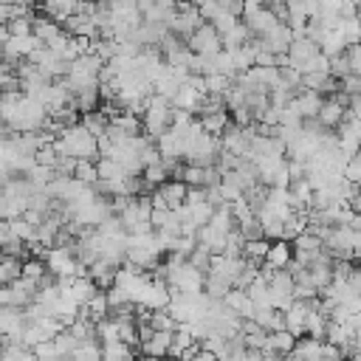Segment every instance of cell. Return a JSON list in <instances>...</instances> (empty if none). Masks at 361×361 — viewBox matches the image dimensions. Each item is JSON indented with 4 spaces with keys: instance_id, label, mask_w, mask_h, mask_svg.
Listing matches in <instances>:
<instances>
[{
    "instance_id": "4fadbf2b",
    "label": "cell",
    "mask_w": 361,
    "mask_h": 361,
    "mask_svg": "<svg viewBox=\"0 0 361 361\" xmlns=\"http://www.w3.org/2000/svg\"><path fill=\"white\" fill-rule=\"evenodd\" d=\"M322 102H324V96L316 93V90H307V87H296V93H293V107L299 110L302 121H305V118H316Z\"/></svg>"
},
{
    "instance_id": "30bf717a",
    "label": "cell",
    "mask_w": 361,
    "mask_h": 361,
    "mask_svg": "<svg viewBox=\"0 0 361 361\" xmlns=\"http://www.w3.org/2000/svg\"><path fill=\"white\" fill-rule=\"evenodd\" d=\"M322 251H324V243H322V237H319L316 231L305 228L302 234H296V237H293V259H299V262L310 265Z\"/></svg>"
},
{
    "instance_id": "f1b7e54d",
    "label": "cell",
    "mask_w": 361,
    "mask_h": 361,
    "mask_svg": "<svg viewBox=\"0 0 361 361\" xmlns=\"http://www.w3.org/2000/svg\"><path fill=\"white\" fill-rule=\"evenodd\" d=\"M20 268H23V259H20V257L0 254V288L11 285V282L20 276Z\"/></svg>"
},
{
    "instance_id": "8992f818",
    "label": "cell",
    "mask_w": 361,
    "mask_h": 361,
    "mask_svg": "<svg viewBox=\"0 0 361 361\" xmlns=\"http://www.w3.org/2000/svg\"><path fill=\"white\" fill-rule=\"evenodd\" d=\"M186 48L192 51V54H203V56H212V54H217V51H223V39H220V34L214 31V25L212 23H200L189 37H186Z\"/></svg>"
},
{
    "instance_id": "603a6c76",
    "label": "cell",
    "mask_w": 361,
    "mask_h": 361,
    "mask_svg": "<svg viewBox=\"0 0 361 361\" xmlns=\"http://www.w3.org/2000/svg\"><path fill=\"white\" fill-rule=\"evenodd\" d=\"M82 316H87L90 322H102L110 316V302H107V293L104 290H96L90 296V302L82 307Z\"/></svg>"
},
{
    "instance_id": "7bdbcfd3",
    "label": "cell",
    "mask_w": 361,
    "mask_h": 361,
    "mask_svg": "<svg viewBox=\"0 0 361 361\" xmlns=\"http://www.w3.org/2000/svg\"><path fill=\"white\" fill-rule=\"evenodd\" d=\"M259 361H285V355L282 353H262Z\"/></svg>"
},
{
    "instance_id": "f546056e",
    "label": "cell",
    "mask_w": 361,
    "mask_h": 361,
    "mask_svg": "<svg viewBox=\"0 0 361 361\" xmlns=\"http://www.w3.org/2000/svg\"><path fill=\"white\" fill-rule=\"evenodd\" d=\"M268 245H271V240H268V237L245 240V243H243V254H240V257L254 259V262H262V259H265V254H268Z\"/></svg>"
},
{
    "instance_id": "ba28073f",
    "label": "cell",
    "mask_w": 361,
    "mask_h": 361,
    "mask_svg": "<svg viewBox=\"0 0 361 361\" xmlns=\"http://www.w3.org/2000/svg\"><path fill=\"white\" fill-rule=\"evenodd\" d=\"M28 62H31V65H37L48 79H65L68 65H71L62 54H56V51H51V48H45V45H39V48L28 56Z\"/></svg>"
},
{
    "instance_id": "ffe728a7",
    "label": "cell",
    "mask_w": 361,
    "mask_h": 361,
    "mask_svg": "<svg viewBox=\"0 0 361 361\" xmlns=\"http://www.w3.org/2000/svg\"><path fill=\"white\" fill-rule=\"evenodd\" d=\"M316 51H319V45H316L313 39H307L305 34H296V37H293V42L288 45V65L299 68V65H302L305 59H310Z\"/></svg>"
},
{
    "instance_id": "ee69618b",
    "label": "cell",
    "mask_w": 361,
    "mask_h": 361,
    "mask_svg": "<svg viewBox=\"0 0 361 361\" xmlns=\"http://www.w3.org/2000/svg\"><path fill=\"white\" fill-rule=\"evenodd\" d=\"M6 39H8V28H6V23H0V48H3Z\"/></svg>"
},
{
    "instance_id": "d6a6232c",
    "label": "cell",
    "mask_w": 361,
    "mask_h": 361,
    "mask_svg": "<svg viewBox=\"0 0 361 361\" xmlns=\"http://www.w3.org/2000/svg\"><path fill=\"white\" fill-rule=\"evenodd\" d=\"M299 73H330V59L322 51H316L310 59H305L299 65Z\"/></svg>"
},
{
    "instance_id": "2e32d148",
    "label": "cell",
    "mask_w": 361,
    "mask_h": 361,
    "mask_svg": "<svg viewBox=\"0 0 361 361\" xmlns=\"http://www.w3.org/2000/svg\"><path fill=\"white\" fill-rule=\"evenodd\" d=\"M290 259H293V245L288 243V240H274L271 245H268V254H265V265L268 268H274V271H285L288 265H290Z\"/></svg>"
},
{
    "instance_id": "5bb4252c",
    "label": "cell",
    "mask_w": 361,
    "mask_h": 361,
    "mask_svg": "<svg viewBox=\"0 0 361 361\" xmlns=\"http://www.w3.org/2000/svg\"><path fill=\"white\" fill-rule=\"evenodd\" d=\"M203 96L206 93H200L189 79L186 82H180V87H178V93L172 96V107L175 110H189V113H197V107H200V102H203Z\"/></svg>"
},
{
    "instance_id": "7c38bea8",
    "label": "cell",
    "mask_w": 361,
    "mask_h": 361,
    "mask_svg": "<svg viewBox=\"0 0 361 361\" xmlns=\"http://www.w3.org/2000/svg\"><path fill=\"white\" fill-rule=\"evenodd\" d=\"M243 23L248 25V31H251V37H262V34H268L276 23H282L268 6H259L257 11H251L248 17H243Z\"/></svg>"
},
{
    "instance_id": "83f0119b",
    "label": "cell",
    "mask_w": 361,
    "mask_h": 361,
    "mask_svg": "<svg viewBox=\"0 0 361 361\" xmlns=\"http://www.w3.org/2000/svg\"><path fill=\"white\" fill-rule=\"evenodd\" d=\"M96 169H99V180H124L127 178V169L113 161V158H96Z\"/></svg>"
},
{
    "instance_id": "3957f363",
    "label": "cell",
    "mask_w": 361,
    "mask_h": 361,
    "mask_svg": "<svg viewBox=\"0 0 361 361\" xmlns=\"http://www.w3.org/2000/svg\"><path fill=\"white\" fill-rule=\"evenodd\" d=\"M164 257L158 240H155V231H141V234H127V262L141 268V271H149L158 265V259Z\"/></svg>"
},
{
    "instance_id": "4dcf8cb0",
    "label": "cell",
    "mask_w": 361,
    "mask_h": 361,
    "mask_svg": "<svg viewBox=\"0 0 361 361\" xmlns=\"http://www.w3.org/2000/svg\"><path fill=\"white\" fill-rule=\"evenodd\" d=\"M220 39H223V48H237V45H245V42L251 39V31H248V25L240 20V23H237L234 28H228Z\"/></svg>"
},
{
    "instance_id": "9a60e30c",
    "label": "cell",
    "mask_w": 361,
    "mask_h": 361,
    "mask_svg": "<svg viewBox=\"0 0 361 361\" xmlns=\"http://www.w3.org/2000/svg\"><path fill=\"white\" fill-rule=\"evenodd\" d=\"M186 183L183 180H178V178H166L164 183H158V189H155V195L164 200V206L166 209H178L183 200H186Z\"/></svg>"
},
{
    "instance_id": "484cf974",
    "label": "cell",
    "mask_w": 361,
    "mask_h": 361,
    "mask_svg": "<svg viewBox=\"0 0 361 361\" xmlns=\"http://www.w3.org/2000/svg\"><path fill=\"white\" fill-rule=\"evenodd\" d=\"M293 341H296V336L288 333L285 327L282 330H274V333H268V341H265V350L262 353H282V355H288L293 350Z\"/></svg>"
},
{
    "instance_id": "836d02e7",
    "label": "cell",
    "mask_w": 361,
    "mask_h": 361,
    "mask_svg": "<svg viewBox=\"0 0 361 361\" xmlns=\"http://www.w3.org/2000/svg\"><path fill=\"white\" fill-rule=\"evenodd\" d=\"M209 23H212V25H214V31H217V34L223 37V34H226L228 28H234V25L240 23V17H237V14H231L228 8H220V11H217V14H214V17L209 20Z\"/></svg>"
},
{
    "instance_id": "b9f144b4",
    "label": "cell",
    "mask_w": 361,
    "mask_h": 361,
    "mask_svg": "<svg viewBox=\"0 0 361 361\" xmlns=\"http://www.w3.org/2000/svg\"><path fill=\"white\" fill-rule=\"evenodd\" d=\"M347 206H350V209H353L355 214H361V192H355V195H353V197L347 200Z\"/></svg>"
},
{
    "instance_id": "d4e9b609",
    "label": "cell",
    "mask_w": 361,
    "mask_h": 361,
    "mask_svg": "<svg viewBox=\"0 0 361 361\" xmlns=\"http://www.w3.org/2000/svg\"><path fill=\"white\" fill-rule=\"evenodd\" d=\"M135 347L113 338V341H102V361H133Z\"/></svg>"
},
{
    "instance_id": "ab89813d",
    "label": "cell",
    "mask_w": 361,
    "mask_h": 361,
    "mask_svg": "<svg viewBox=\"0 0 361 361\" xmlns=\"http://www.w3.org/2000/svg\"><path fill=\"white\" fill-rule=\"evenodd\" d=\"M347 73H350L347 56H344V54L333 56V59H330V76H333V79H341V76H347Z\"/></svg>"
},
{
    "instance_id": "e575fe53",
    "label": "cell",
    "mask_w": 361,
    "mask_h": 361,
    "mask_svg": "<svg viewBox=\"0 0 361 361\" xmlns=\"http://www.w3.org/2000/svg\"><path fill=\"white\" fill-rule=\"evenodd\" d=\"M206 79V93H212V96H226V90L231 87V82L234 79H228V76H223V73H209V76H203Z\"/></svg>"
},
{
    "instance_id": "44dd1931",
    "label": "cell",
    "mask_w": 361,
    "mask_h": 361,
    "mask_svg": "<svg viewBox=\"0 0 361 361\" xmlns=\"http://www.w3.org/2000/svg\"><path fill=\"white\" fill-rule=\"evenodd\" d=\"M344 116H347V107L344 104H338L333 96H327L324 102H322V107H319V124H324L327 130H336L341 121H344Z\"/></svg>"
},
{
    "instance_id": "cb8c5ba5",
    "label": "cell",
    "mask_w": 361,
    "mask_h": 361,
    "mask_svg": "<svg viewBox=\"0 0 361 361\" xmlns=\"http://www.w3.org/2000/svg\"><path fill=\"white\" fill-rule=\"evenodd\" d=\"M251 319H254L265 333H274V330H282V327H285L282 310H274V307H254Z\"/></svg>"
},
{
    "instance_id": "6da1fadb",
    "label": "cell",
    "mask_w": 361,
    "mask_h": 361,
    "mask_svg": "<svg viewBox=\"0 0 361 361\" xmlns=\"http://www.w3.org/2000/svg\"><path fill=\"white\" fill-rule=\"evenodd\" d=\"M0 118L8 127V133H37L45 127L48 110L23 90H8L0 93Z\"/></svg>"
},
{
    "instance_id": "5b68a950",
    "label": "cell",
    "mask_w": 361,
    "mask_h": 361,
    "mask_svg": "<svg viewBox=\"0 0 361 361\" xmlns=\"http://www.w3.org/2000/svg\"><path fill=\"white\" fill-rule=\"evenodd\" d=\"M203 23V17H200V11H197V6L192 3V0H178V8H175V14H172V20H169V34H175V37H180L183 42H186V37L197 28Z\"/></svg>"
},
{
    "instance_id": "7a4b0ae2",
    "label": "cell",
    "mask_w": 361,
    "mask_h": 361,
    "mask_svg": "<svg viewBox=\"0 0 361 361\" xmlns=\"http://www.w3.org/2000/svg\"><path fill=\"white\" fill-rule=\"evenodd\" d=\"M54 147H56L59 155H68V158H76V161H82V158L96 161L99 158V138L79 121L62 127L56 141H54Z\"/></svg>"
},
{
    "instance_id": "60d3db41",
    "label": "cell",
    "mask_w": 361,
    "mask_h": 361,
    "mask_svg": "<svg viewBox=\"0 0 361 361\" xmlns=\"http://www.w3.org/2000/svg\"><path fill=\"white\" fill-rule=\"evenodd\" d=\"M341 0H319V14H338Z\"/></svg>"
},
{
    "instance_id": "4316f807",
    "label": "cell",
    "mask_w": 361,
    "mask_h": 361,
    "mask_svg": "<svg viewBox=\"0 0 361 361\" xmlns=\"http://www.w3.org/2000/svg\"><path fill=\"white\" fill-rule=\"evenodd\" d=\"M344 48H347V39H344V34H341L338 28H330V31L324 34V39L319 42V51H322L327 59H333V56L344 54Z\"/></svg>"
},
{
    "instance_id": "7dc6e473",
    "label": "cell",
    "mask_w": 361,
    "mask_h": 361,
    "mask_svg": "<svg viewBox=\"0 0 361 361\" xmlns=\"http://www.w3.org/2000/svg\"><path fill=\"white\" fill-rule=\"evenodd\" d=\"M262 3H268V0H262Z\"/></svg>"
},
{
    "instance_id": "277c9868",
    "label": "cell",
    "mask_w": 361,
    "mask_h": 361,
    "mask_svg": "<svg viewBox=\"0 0 361 361\" xmlns=\"http://www.w3.org/2000/svg\"><path fill=\"white\" fill-rule=\"evenodd\" d=\"M169 124H172V104H169V99L152 93L149 102H147V107H144V113H141L144 133L149 138H158L164 130H169Z\"/></svg>"
},
{
    "instance_id": "8fae6325",
    "label": "cell",
    "mask_w": 361,
    "mask_h": 361,
    "mask_svg": "<svg viewBox=\"0 0 361 361\" xmlns=\"http://www.w3.org/2000/svg\"><path fill=\"white\" fill-rule=\"evenodd\" d=\"M271 54H288V45L293 42V28L288 25V23H276L268 34H262V37H257Z\"/></svg>"
},
{
    "instance_id": "7402d4cb",
    "label": "cell",
    "mask_w": 361,
    "mask_h": 361,
    "mask_svg": "<svg viewBox=\"0 0 361 361\" xmlns=\"http://www.w3.org/2000/svg\"><path fill=\"white\" fill-rule=\"evenodd\" d=\"M200 127H203V133H209V135H220L226 127H228V121H231V116H228V110L226 107H220V110H212V113H203L200 118Z\"/></svg>"
},
{
    "instance_id": "1f68e13d",
    "label": "cell",
    "mask_w": 361,
    "mask_h": 361,
    "mask_svg": "<svg viewBox=\"0 0 361 361\" xmlns=\"http://www.w3.org/2000/svg\"><path fill=\"white\" fill-rule=\"evenodd\" d=\"M73 178H79L82 183H87V186H93V183L99 180V169H96V161H90V158H82V161H76V169H73Z\"/></svg>"
},
{
    "instance_id": "74e56055",
    "label": "cell",
    "mask_w": 361,
    "mask_h": 361,
    "mask_svg": "<svg viewBox=\"0 0 361 361\" xmlns=\"http://www.w3.org/2000/svg\"><path fill=\"white\" fill-rule=\"evenodd\" d=\"M338 90L347 93V96H361V76H353V73L341 76L338 79Z\"/></svg>"
},
{
    "instance_id": "bcb514c9",
    "label": "cell",
    "mask_w": 361,
    "mask_h": 361,
    "mask_svg": "<svg viewBox=\"0 0 361 361\" xmlns=\"http://www.w3.org/2000/svg\"><path fill=\"white\" fill-rule=\"evenodd\" d=\"M355 3H358V6H361V0H355Z\"/></svg>"
},
{
    "instance_id": "d590c367",
    "label": "cell",
    "mask_w": 361,
    "mask_h": 361,
    "mask_svg": "<svg viewBox=\"0 0 361 361\" xmlns=\"http://www.w3.org/2000/svg\"><path fill=\"white\" fill-rule=\"evenodd\" d=\"M186 259H189L195 268H200V271H209V262H212V251H209L206 245H200V243H197Z\"/></svg>"
},
{
    "instance_id": "e0dca14e",
    "label": "cell",
    "mask_w": 361,
    "mask_h": 361,
    "mask_svg": "<svg viewBox=\"0 0 361 361\" xmlns=\"http://www.w3.org/2000/svg\"><path fill=\"white\" fill-rule=\"evenodd\" d=\"M116 271H118V265H113V262H107V259H93V262L85 268V274L96 282L99 290H107V288L116 282Z\"/></svg>"
},
{
    "instance_id": "8d00e7d4",
    "label": "cell",
    "mask_w": 361,
    "mask_h": 361,
    "mask_svg": "<svg viewBox=\"0 0 361 361\" xmlns=\"http://www.w3.org/2000/svg\"><path fill=\"white\" fill-rule=\"evenodd\" d=\"M344 56H347L350 73H353V76H361V42L347 45V48H344Z\"/></svg>"
},
{
    "instance_id": "f6af8a7d",
    "label": "cell",
    "mask_w": 361,
    "mask_h": 361,
    "mask_svg": "<svg viewBox=\"0 0 361 361\" xmlns=\"http://www.w3.org/2000/svg\"><path fill=\"white\" fill-rule=\"evenodd\" d=\"M319 361H344V358H341V355H322Z\"/></svg>"
},
{
    "instance_id": "d6986e66",
    "label": "cell",
    "mask_w": 361,
    "mask_h": 361,
    "mask_svg": "<svg viewBox=\"0 0 361 361\" xmlns=\"http://www.w3.org/2000/svg\"><path fill=\"white\" fill-rule=\"evenodd\" d=\"M169 344H172V333L169 330H155L147 341L138 344V350L144 353V358H164V355H169Z\"/></svg>"
},
{
    "instance_id": "ac0fdd59",
    "label": "cell",
    "mask_w": 361,
    "mask_h": 361,
    "mask_svg": "<svg viewBox=\"0 0 361 361\" xmlns=\"http://www.w3.org/2000/svg\"><path fill=\"white\" fill-rule=\"evenodd\" d=\"M220 302H223L228 310H234L240 319H251V313H254V302H251V296L245 293V288H228Z\"/></svg>"
},
{
    "instance_id": "52a82bcc",
    "label": "cell",
    "mask_w": 361,
    "mask_h": 361,
    "mask_svg": "<svg viewBox=\"0 0 361 361\" xmlns=\"http://www.w3.org/2000/svg\"><path fill=\"white\" fill-rule=\"evenodd\" d=\"M37 48H39V39H37L34 34H8V39H6L3 48H0V59H6V62H11V65H20V62H25Z\"/></svg>"
},
{
    "instance_id": "f35d334b",
    "label": "cell",
    "mask_w": 361,
    "mask_h": 361,
    "mask_svg": "<svg viewBox=\"0 0 361 361\" xmlns=\"http://www.w3.org/2000/svg\"><path fill=\"white\" fill-rule=\"evenodd\" d=\"M31 20L34 17H14L6 23V28H8V34H31Z\"/></svg>"
},
{
    "instance_id": "9c48e42d",
    "label": "cell",
    "mask_w": 361,
    "mask_h": 361,
    "mask_svg": "<svg viewBox=\"0 0 361 361\" xmlns=\"http://www.w3.org/2000/svg\"><path fill=\"white\" fill-rule=\"evenodd\" d=\"M172 299V290L164 279H147V285L141 288V293L135 296V307L144 310H164Z\"/></svg>"
}]
</instances>
